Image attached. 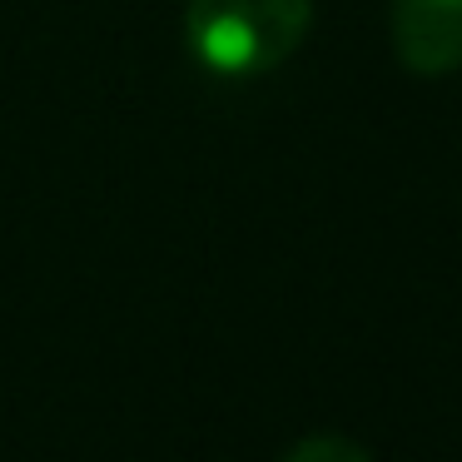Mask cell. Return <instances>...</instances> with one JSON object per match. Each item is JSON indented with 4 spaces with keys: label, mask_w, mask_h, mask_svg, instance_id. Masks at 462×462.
Masks as SVG:
<instances>
[{
    "label": "cell",
    "mask_w": 462,
    "mask_h": 462,
    "mask_svg": "<svg viewBox=\"0 0 462 462\" xmlns=\"http://www.w3.org/2000/svg\"><path fill=\"white\" fill-rule=\"evenodd\" d=\"M313 0H189L184 31L209 70L263 75L303 45Z\"/></svg>",
    "instance_id": "obj_1"
},
{
    "label": "cell",
    "mask_w": 462,
    "mask_h": 462,
    "mask_svg": "<svg viewBox=\"0 0 462 462\" xmlns=\"http://www.w3.org/2000/svg\"><path fill=\"white\" fill-rule=\"evenodd\" d=\"M283 462H373V457L348 438H303Z\"/></svg>",
    "instance_id": "obj_3"
},
{
    "label": "cell",
    "mask_w": 462,
    "mask_h": 462,
    "mask_svg": "<svg viewBox=\"0 0 462 462\" xmlns=\"http://www.w3.org/2000/svg\"><path fill=\"white\" fill-rule=\"evenodd\" d=\"M393 51L412 75L462 70V0H393Z\"/></svg>",
    "instance_id": "obj_2"
}]
</instances>
